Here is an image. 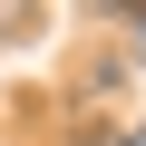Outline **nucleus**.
Here are the masks:
<instances>
[{
    "label": "nucleus",
    "mask_w": 146,
    "mask_h": 146,
    "mask_svg": "<svg viewBox=\"0 0 146 146\" xmlns=\"http://www.w3.org/2000/svg\"><path fill=\"white\" fill-rule=\"evenodd\" d=\"M136 58H146V10H136Z\"/></svg>",
    "instance_id": "obj_1"
}]
</instances>
